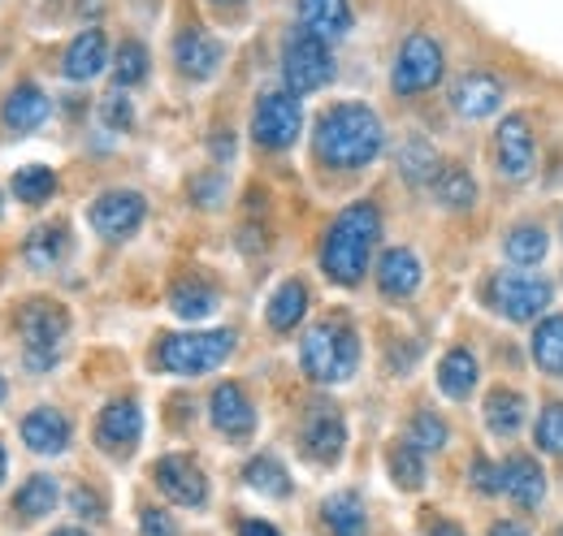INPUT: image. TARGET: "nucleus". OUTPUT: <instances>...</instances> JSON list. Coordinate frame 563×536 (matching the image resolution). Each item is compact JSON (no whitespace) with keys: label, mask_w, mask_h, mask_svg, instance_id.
Instances as JSON below:
<instances>
[{"label":"nucleus","mask_w":563,"mask_h":536,"mask_svg":"<svg viewBox=\"0 0 563 536\" xmlns=\"http://www.w3.org/2000/svg\"><path fill=\"white\" fill-rule=\"evenodd\" d=\"M312 147H317L321 165H330V169H364V165H373L382 156L386 126L368 104L343 100L330 113H321Z\"/></svg>","instance_id":"nucleus-1"},{"label":"nucleus","mask_w":563,"mask_h":536,"mask_svg":"<svg viewBox=\"0 0 563 536\" xmlns=\"http://www.w3.org/2000/svg\"><path fill=\"white\" fill-rule=\"evenodd\" d=\"M377 238H382V212H377V203L368 200L347 203L334 216V225H330V234L321 243V272L334 286H360Z\"/></svg>","instance_id":"nucleus-2"},{"label":"nucleus","mask_w":563,"mask_h":536,"mask_svg":"<svg viewBox=\"0 0 563 536\" xmlns=\"http://www.w3.org/2000/svg\"><path fill=\"white\" fill-rule=\"evenodd\" d=\"M299 364L317 386H343L360 368V334L347 321H321L299 342Z\"/></svg>","instance_id":"nucleus-3"},{"label":"nucleus","mask_w":563,"mask_h":536,"mask_svg":"<svg viewBox=\"0 0 563 536\" xmlns=\"http://www.w3.org/2000/svg\"><path fill=\"white\" fill-rule=\"evenodd\" d=\"M234 334L230 330H196V334H169L156 346V368L174 377H200L230 359Z\"/></svg>","instance_id":"nucleus-4"},{"label":"nucleus","mask_w":563,"mask_h":536,"mask_svg":"<svg viewBox=\"0 0 563 536\" xmlns=\"http://www.w3.org/2000/svg\"><path fill=\"white\" fill-rule=\"evenodd\" d=\"M18 334H22V359H26V368L44 372L62 355V342L70 334V316H66L62 303L35 299V303H26L18 312Z\"/></svg>","instance_id":"nucleus-5"},{"label":"nucleus","mask_w":563,"mask_h":536,"mask_svg":"<svg viewBox=\"0 0 563 536\" xmlns=\"http://www.w3.org/2000/svg\"><path fill=\"white\" fill-rule=\"evenodd\" d=\"M334 78V53L330 40L312 35V31H290V40L282 44V82L290 96H308L321 91Z\"/></svg>","instance_id":"nucleus-6"},{"label":"nucleus","mask_w":563,"mask_h":536,"mask_svg":"<svg viewBox=\"0 0 563 536\" xmlns=\"http://www.w3.org/2000/svg\"><path fill=\"white\" fill-rule=\"evenodd\" d=\"M555 299V286L533 272H498L486 286V303L507 321H538Z\"/></svg>","instance_id":"nucleus-7"},{"label":"nucleus","mask_w":563,"mask_h":536,"mask_svg":"<svg viewBox=\"0 0 563 536\" xmlns=\"http://www.w3.org/2000/svg\"><path fill=\"white\" fill-rule=\"evenodd\" d=\"M446 69V57H442V44L429 35V31H417L404 40L399 57H395V69H390V87L399 96H421L429 87H438Z\"/></svg>","instance_id":"nucleus-8"},{"label":"nucleus","mask_w":563,"mask_h":536,"mask_svg":"<svg viewBox=\"0 0 563 536\" xmlns=\"http://www.w3.org/2000/svg\"><path fill=\"white\" fill-rule=\"evenodd\" d=\"M303 126V109H299V96L290 91H265L256 100V113H252V138L265 147V152H286Z\"/></svg>","instance_id":"nucleus-9"},{"label":"nucleus","mask_w":563,"mask_h":536,"mask_svg":"<svg viewBox=\"0 0 563 536\" xmlns=\"http://www.w3.org/2000/svg\"><path fill=\"white\" fill-rule=\"evenodd\" d=\"M143 216H147V200L140 191H126V187L96 196L91 208H87V221L104 243H126L143 225Z\"/></svg>","instance_id":"nucleus-10"},{"label":"nucleus","mask_w":563,"mask_h":536,"mask_svg":"<svg viewBox=\"0 0 563 536\" xmlns=\"http://www.w3.org/2000/svg\"><path fill=\"white\" fill-rule=\"evenodd\" d=\"M299 446H303V455H308L312 464L334 468V464L343 459V450H347V424H343V411L330 406V402L308 406V415H303V424H299Z\"/></svg>","instance_id":"nucleus-11"},{"label":"nucleus","mask_w":563,"mask_h":536,"mask_svg":"<svg viewBox=\"0 0 563 536\" xmlns=\"http://www.w3.org/2000/svg\"><path fill=\"white\" fill-rule=\"evenodd\" d=\"M533 156H538V143H533V126L529 118L520 113H507L494 131V165L507 182H525L533 174Z\"/></svg>","instance_id":"nucleus-12"},{"label":"nucleus","mask_w":563,"mask_h":536,"mask_svg":"<svg viewBox=\"0 0 563 536\" xmlns=\"http://www.w3.org/2000/svg\"><path fill=\"white\" fill-rule=\"evenodd\" d=\"M152 476H156V489H161L174 506L196 511V506L209 502V476L200 471L196 459H187V455H165Z\"/></svg>","instance_id":"nucleus-13"},{"label":"nucleus","mask_w":563,"mask_h":536,"mask_svg":"<svg viewBox=\"0 0 563 536\" xmlns=\"http://www.w3.org/2000/svg\"><path fill=\"white\" fill-rule=\"evenodd\" d=\"M143 437V415H140V402L135 399H113L100 420H96V442L100 450H109L113 459H126Z\"/></svg>","instance_id":"nucleus-14"},{"label":"nucleus","mask_w":563,"mask_h":536,"mask_svg":"<svg viewBox=\"0 0 563 536\" xmlns=\"http://www.w3.org/2000/svg\"><path fill=\"white\" fill-rule=\"evenodd\" d=\"M503 82L486 74V69H468V74H460L455 82H451V109L460 113V118H468V122H482V118H494L498 109H503Z\"/></svg>","instance_id":"nucleus-15"},{"label":"nucleus","mask_w":563,"mask_h":536,"mask_svg":"<svg viewBox=\"0 0 563 536\" xmlns=\"http://www.w3.org/2000/svg\"><path fill=\"white\" fill-rule=\"evenodd\" d=\"M209 415H212V428L221 437H230V442H247L256 433V406L243 394V386H234V381H221L212 390Z\"/></svg>","instance_id":"nucleus-16"},{"label":"nucleus","mask_w":563,"mask_h":536,"mask_svg":"<svg viewBox=\"0 0 563 536\" xmlns=\"http://www.w3.org/2000/svg\"><path fill=\"white\" fill-rule=\"evenodd\" d=\"M221 57H225L221 40L209 35L205 26H183V31H178V40H174V66H178L183 78H191V82L212 78L217 66H221Z\"/></svg>","instance_id":"nucleus-17"},{"label":"nucleus","mask_w":563,"mask_h":536,"mask_svg":"<svg viewBox=\"0 0 563 536\" xmlns=\"http://www.w3.org/2000/svg\"><path fill=\"white\" fill-rule=\"evenodd\" d=\"M498 484H503V493H507L520 511H533V506L547 502V471H542L538 459H529V455H511V459L498 468Z\"/></svg>","instance_id":"nucleus-18"},{"label":"nucleus","mask_w":563,"mask_h":536,"mask_svg":"<svg viewBox=\"0 0 563 536\" xmlns=\"http://www.w3.org/2000/svg\"><path fill=\"white\" fill-rule=\"evenodd\" d=\"M22 442L35 455H66V446H70V420L57 406H35L22 420Z\"/></svg>","instance_id":"nucleus-19"},{"label":"nucleus","mask_w":563,"mask_h":536,"mask_svg":"<svg viewBox=\"0 0 563 536\" xmlns=\"http://www.w3.org/2000/svg\"><path fill=\"white\" fill-rule=\"evenodd\" d=\"M421 277H424L421 260H417V252H408V247H390V252L377 260V290H382L386 299H412V294L421 290Z\"/></svg>","instance_id":"nucleus-20"},{"label":"nucleus","mask_w":563,"mask_h":536,"mask_svg":"<svg viewBox=\"0 0 563 536\" xmlns=\"http://www.w3.org/2000/svg\"><path fill=\"white\" fill-rule=\"evenodd\" d=\"M62 69H66L70 82H91L96 74H104L109 69V40H104V31L100 26H87L82 35H74Z\"/></svg>","instance_id":"nucleus-21"},{"label":"nucleus","mask_w":563,"mask_h":536,"mask_svg":"<svg viewBox=\"0 0 563 536\" xmlns=\"http://www.w3.org/2000/svg\"><path fill=\"white\" fill-rule=\"evenodd\" d=\"M48 109H53L48 96H44L35 82H22V87H13V91L4 96L0 118H4V126L13 134H31L48 122Z\"/></svg>","instance_id":"nucleus-22"},{"label":"nucleus","mask_w":563,"mask_h":536,"mask_svg":"<svg viewBox=\"0 0 563 536\" xmlns=\"http://www.w3.org/2000/svg\"><path fill=\"white\" fill-rule=\"evenodd\" d=\"M352 22V0H299V26L321 40H343Z\"/></svg>","instance_id":"nucleus-23"},{"label":"nucleus","mask_w":563,"mask_h":536,"mask_svg":"<svg viewBox=\"0 0 563 536\" xmlns=\"http://www.w3.org/2000/svg\"><path fill=\"white\" fill-rule=\"evenodd\" d=\"M477 377H482V368H477V355H473L468 346H451V350L442 355V364H438V390L451 402L473 399Z\"/></svg>","instance_id":"nucleus-24"},{"label":"nucleus","mask_w":563,"mask_h":536,"mask_svg":"<svg viewBox=\"0 0 563 536\" xmlns=\"http://www.w3.org/2000/svg\"><path fill=\"white\" fill-rule=\"evenodd\" d=\"M66 252H70V230H66V221H48V225L31 230L26 243H22V260L35 268V272L57 268L66 260Z\"/></svg>","instance_id":"nucleus-25"},{"label":"nucleus","mask_w":563,"mask_h":536,"mask_svg":"<svg viewBox=\"0 0 563 536\" xmlns=\"http://www.w3.org/2000/svg\"><path fill=\"white\" fill-rule=\"evenodd\" d=\"M429 191L446 212H468L477 203V182H473V174L464 165H442L438 178L429 182Z\"/></svg>","instance_id":"nucleus-26"},{"label":"nucleus","mask_w":563,"mask_h":536,"mask_svg":"<svg viewBox=\"0 0 563 536\" xmlns=\"http://www.w3.org/2000/svg\"><path fill=\"white\" fill-rule=\"evenodd\" d=\"M525 415H529V402H525L520 390H507V386L490 390V399H486V428H490L494 437H516Z\"/></svg>","instance_id":"nucleus-27"},{"label":"nucleus","mask_w":563,"mask_h":536,"mask_svg":"<svg viewBox=\"0 0 563 536\" xmlns=\"http://www.w3.org/2000/svg\"><path fill=\"white\" fill-rule=\"evenodd\" d=\"M547 252H551V238H547V230L542 225H511L507 234H503V256L511 260L516 268H533L547 260Z\"/></svg>","instance_id":"nucleus-28"},{"label":"nucleus","mask_w":563,"mask_h":536,"mask_svg":"<svg viewBox=\"0 0 563 536\" xmlns=\"http://www.w3.org/2000/svg\"><path fill=\"white\" fill-rule=\"evenodd\" d=\"M303 312H308V286L295 281V277L282 281L278 290H274V299H269V308H265L274 334H290V330L303 321Z\"/></svg>","instance_id":"nucleus-29"},{"label":"nucleus","mask_w":563,"mask_h":536,"mask_svg":"<svg viewBox=\"0 0 563 536\" xmlns=\"http://www.w3.org/2000/svg\"><path fill=\"white\" fill-rule=\"evenodd\" d=\"M321 515H325V528L334 536H364L368 533V511H364V502L355 498V493H330L325 502H321Z\"/></svg>","instance_id":"nucleus-30"},{"label":"nucleus","mask_w":563,"mask_h":536,"mask_svg":"<svg viewBox=\"0 0 563 536\" xmlns=\"http://www.w3.org/2000/svg\"><path fill=\"white\" fill-rule=\"evenodd\" d=\"M217 308V290L200 277H183L174 290H169V312L183 316V321H205Z\"/></svg>","instance_id":"nucleus-31"},{"label":"nucleus","mask_w":563,"mask_h":536,"mask_svg":"<svg viewBox=\"0 0 563 536\" xmlns=\"http://www.w3.org/2000/svg\"><path fill=\"white\" fill-rule=\"evenodd\" d=\"M57 498H62V489H57L53 476H31V480L13 493V511H18L22 520H44V515L57 506Z\"/></svg>","instance_id":"nucleus-32"},{"label":"nucleus","mask_w":563,"mask_h":536,"mask_svg":"<svg viewBox=\"0 0 563 536\" xmlns=\"http://www.w3.org/2000/svg\"><path fill=\"white\" fill-rule=\"evenodd\" d=\"M438 169H442V160H438V152H433L424 138H408V143L399 147V174H404V182L424 187V182L438 178Z\"/></svg>","instance_id":"nucleus-33"},{"label":"nucleus","mask_w":563,"mask_h":536,"mask_svg":"<svg viewBox=\"0 0 563 536\" xmlns=\"http://www.w3.org/2000/svg\"><path fill=\"white\" fill-rule=\"evenodd\" d=\"M533 364L551 377H563V316H547L533 330Z\"/></svg>","instance_id":"nucleus-34"},{"label":"nucleus","mask_w":563,"mask_h":536,"mask_svg":"<svg viewBox=\"0 0 563 536\" xmlns=\"http://www.w3.org/2000/svg\"><path fill=\"white\" fill-rule=\"evenodd\" d=\"M243 480L265 493V498H290V471L282 468L274 455H256L247 468H243Z\"/></svg>","instance_id":"nucleus-35"},{"label":"nucleus","mask_w":563,"mask_h":536,"mask_svg":"<svg viewBox=\"0 0 563 536\" xmlns=\"http://www.w3.org/2000/svg\"><path fill=\"white\" fill-rule=\"evenodd\" d=\"M386 468H390V480L399 484V489H408V493H417L424 484V455L412 446V442H399V446H390V459H386Z\"/></svg>","instance_id":"nucleus-36"},{"label":"nucleus","mask_w":563,"mask_h":536,"mask_svg":"<svg viewBox=\"0 0 563 536\" xmlns=\"http://www.w3.org/2000/svg\"><path fill=\"white\" fill-rule=\"evenodd\" d=\"M13 196L22 203H48L57 196V174L48 165H26L13 174Z\"/></svg>","instance_id":"nucleus-37"},{"label":"nucleus","mask_w":563,"mask_h":536,"mask_svg":"<svg viewBox=\"0 0 563 536\" xmlns=\"http://www.w3.org/2000/svg\"><path fill=\"white\" fill-rule=\"evenodd\" d=\"M147 48H143L140 40H122L118 44V53H113V82L118 87H140L143 78H147Z\"/></svg>","instance_id":"nucleus-38"},{"label":"nucleus","mask_w":563,"mask_h":536,"mask_svg":"<svg viewBox=\"0 0 563 536\" xmlns=\"http://www.w3.org/2000/svg\"><path fill=\"white\" fill-rule=\"evenodd\" d=\"M533 442L542 455L563 459V402H547L542 415L533 420Z\"/></svg>","instance_id":"nucleus-39"},{"label":"nucleus","mask_w":563,"mask_h":536,"mask_svg":"<svg viewBox=\"0 0 563 536\" xmlns=\"http://www.w3.org/2000/svg\"><path fill=\"white\" fill-rule=\"evenodd\" d=\"M446 437H451V433H446V424H442L433 411H417V415H412L408 442H412L421 455H438V450L446 446Z\"/></svg>","instance_id":"nucleus-40"},{"label":"nucleus","mask_w":563,"mask_h":536,"mask_svg":"<svg viewBox=\"0 0 563 536\" xmlns=\"http://www.w3.org/2000/svg\"><path fill=\"white\" fill-rule=\"evenodd\" d=\"M100 118H104L109 131H131L135 126V109H131V100L122 91H113V96L100 100Z\"/></svg>","instance_id":"nucleus-41"},{"label":"nucleus","mask_w":563,"mask_h":536,"mask_svg":"<svg viewBox=\"0 0 563 536\" xmlns=\"http://www.w3.org/2000/svg\"><path fill=\"white\" fill-rule=\"evenodd\" d=\"M468 480L477 484V493L482 498H494V493H503V484H498V468L486 464V459H473V471H468Z\"/></svg>","instance_id":"nucleus-42"},{"label":"nucleus","mask_w":563,"mask_h":536,"mask_svg":"<svg viewBox=\"0 0 563 536\" xmlns=\"http://www.w3.org/2000/svg\"><path fill=\"white\" fill-rule=\"evenodd\" d=\"M70 506L82 515V520H104V502H100V498H96L87 484H78V489H74Z\"/></svg>","instance_id":"nucleus-43"},{"label":"nucleus","mask_w":563,"mask_h":536,"mask_svg":"<svg viewBox=\"0 0 563 536\" xmlns=\"http://www.w3.org/2000/svg\"><path fill=\"white\" fill-rule=\"evenodd\" d=\"M140 533L143 536H178V528H174V520H169L165 511H143Z\"/></svg>","instance_id":"nucleus-44"},{"label":"nucleus","mask_w":563,"mask_h":536,"mask_svg":"<svg viewBox=\"0 0 563 536\" xmlns=\"http://www.w3.org/2000/svg\"><path fill=\"white\" fill-rule=\"evenodd\" d=\"M239 536H282L274 524H265V520H243L239 524Z\"/></svg>","instance_id":"nucleus-45"},{"label":"nucleus","mask_w":563,"mask_h":536,"mask_svg":"<svg viewBox=\"0 0 563 536\" xmlns=\"http://www.w3.org/2000/svg\"><path fill=\"white\" fill-rule=\"evenodd\" d=\"M424 536H464V533H460L451 520H438V524H429V528H424Z\"/></svg>","instance_id":"nucleus-46"},{"label":"nucleus","mask_w":563,"mask_h":536,"mask_svg":"<svg viewBox=\"0 0 563 536\" xmlns=\"http://www.w3.org/2000/svg\"><path fill=\"white\" fill-rule=\"evenodd\" d=\"M490 536H529V533H525L520 524H507V520H503V524H494L490 528Z\"/></svg>","instance_id":"nucleus-47"},{"label":"nucleus","mask_w":563,"mask_h":536,"mask_svg":"<svg viewBox=\"0 0 563 536\" xmlns=\"http://www.w3.org/2000/svg\"><path fill=\"white\" fill-rule=\"evenodd\" d=\"M212 9H239V4H243V0H209Z\"/></svg>","instance_id":"nucleus-48"},{"label":"nucleus","mask_w":563,"mask_h":536,"mask_svg":"<svg viewBox=\"0 0 563 536\" xmlns=\"http://www.w3.org/2000/svg\"><path fill=\"white\" fill-rule=\"evenodd\" d=\"M53 536H87V533H82V528H57Z\"/></svg>","instance_id":"nucleus-49"},{"label":"nucleus","mask_w":563,"mask_h":536,"mask_svg":"<svg viewBox=\"0 0 563 536\" xmlns=\"http://www.w3.org/2000/svg\"><path fill=\"white\" fill-rule=\"evenodd\" d=\"M4 468H9V464H4V450H0V480H4Z\"/></svg>","instance_id":"nucleus-50"},{"label":"nucleus","mask_w":563,"mask_h":536,"mask_svg":"<svg viewBox=\"0 0 563 536\" xmlns=\"http://www.w3.org/2000/svg\"><path fill=\"white\" fill-rule=\"evenodd\" d=\"M0 402H4V381H0Z\"/></svg>","instance_id":"nucleus-51"},{"label":"nucleus","mask_w":563,"mask_h":536,"mask_svg":"<svg viewBox=\"0 0 563 536\" xmlns=\"http://www.w3.org/2000/svg\"><path fill=\"white\" fill-rule=\"evenodd\" d=\"M555 536H563V524H560V533H555Z\"/></svg>","instance_id":"nucleus-52"},{"label":"nucleus","mask_w":563,"mask_h":536,"mask_svg":"<svg viewBox=\"0 0 563 536\" xmlns=\"http://www.w3.org/2000/svg\"><path fill=\"white\" fill-rule=\"evenodd\" d=\"M0 208H4V203H0Z\"/></svg>","instance_id":"nucleus-53"}]
</instances>
